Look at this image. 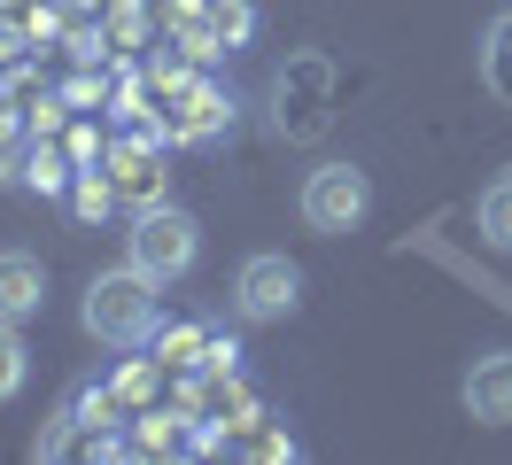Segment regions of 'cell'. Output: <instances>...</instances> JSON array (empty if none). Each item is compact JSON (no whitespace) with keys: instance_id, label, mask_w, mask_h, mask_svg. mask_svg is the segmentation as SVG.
Segmentation results:
<instances>
[{"instance_id":"6da1fadb","label":"cell","mask_w":512,"mask_h":465,"mask_svg":"<svg viewBox=\"0 0 512 465\" xmlns=\"http://www.w3.org/2000/svg\"><path fill=\"white\" fill-rule=\"evenodd\" d=\"M148 124L171 148H210L233 132V93L210 78V62H148Z\"/></svg>"},{"instance_id":"7a4b0ae2","label":"cell","mask_w":512,"mask_h":465,"mask_svg":"<svg viewBox=\"0 0 512 465\" xmlns=\"http://www.w3.org/2000/svg\"><path fill=\"white\" fill-rule=\"evenodd\" d=\"M78 318H86V334L101 341V349H148L163 326V279L140 272V264H109V272L86 279V303H78Z\"/></svg>"},{"instance_id":"3957f363","label":"cell","mask_w":512,"mask_h":465,"mask_svg":"<svg viewBox=\"0 0 512 465\" xmlns=\"http://www.w3.org/2000/svg\"><path fill=\"white\" fill-rule=\"evenodd\" d=\"M125 248H132V264H140V272H156L163 287H171V279H187V272H194V256H202V217L179 210V202L132 210Z\"/></svg>"},{"instance_id":"277c9868","label":"cell","mask_w":512,"mask_h":465,"mask_svg":"<svg viewBox=\"0 0 512 465\" xmlns=\"http://www.w3.org/2000/svg\"><path fill=\"white\" fill-rule=\"evenodd\" d=\"M163 140L156 124H117V140H109V155H101V171H109V186H117V210H156V202H171V171H163Z\"/></svg>"},{"instance_id":"5b68a950","label":"cell","mask_w":512,"mask_h":465,"mask_svg":"<svg viewBox=\"0 0 512 465\" xmlns=\"http://www.w3.org/2000/svg\"><path fill=\"white\" fill-rule=\"evenodd\" d=\"M295 303H303V272H295L280 248L241 256V272H233V318H249V326H280V318H295Z\"/></svg>"},{"instance_id":"8992f818","label":"cell","mask_w":512,"mask_h":465,"mask_svg":"<svg viewBox=\"0 0 512 465\" xmlns=\"http://www.w3.org/2000/svg\"><path fill=\"white\" fill-rule=\"evenodd\" d=\"M295 210H303L311 233H357L365 210H373V179H365L357 163H319V171L303 179V194H295Z\"/></svg>"},{"instance_id":"52a82bcc","label":"cell","mask_w":512,"mask_h":465,"mask_svg":"<svg viewBox=\"0 0 512 465\" xmlns=\"http://www.w3.org/2000/svg\"><path fill=\"white\" fill-rule=\"evenodd\" d=\"M326 93H334V70H326L319 55L288 62L280 78H272V124H280V140H319L326 132Z\"/></svg>"},{"instance_id":"ba28073f","label":"cell","mask_w":512,"mask_h":465,"mask_svg":"<svg viewBox=\"0 0 512 465\" xmlns=\"http://www.w3.org/2000/svg\"><path fill=\"white\" fill-rule=\"evenodd\" d=\"M171 31H179V55L187 62H218V55L256 39V0H202L187 24H171Z\"/></svg>"},{"instance_id":"9c48e42d","label":"cell","mask_w":512,"mask_h":465,"mask_svg":"<svg viewBox=\"0 0 512 465\" xmlns=\"http://www.w3.org/2000/svg\"><path fill=\"white\" fill-rule=\"evenodd\" d=\"M39 303H47V264L32 248H0V318L24 326V318H39Z\"/></svg>"},{"instance_id":"30bf717a","label":"cell","mask_w":512,"mask_h":465,"mask_svg":"<svg viewBox=\"0 0 512 465\" xmlns=\"http://www.w3.org/2000/svg\"><path fill=\"white\" fill-rule=\"evenodd\" d=\"M466 411L474 427H512V357H481L466 372Z\"/></svg>"},{"instance_id":"8fae6325","label":"cell","mask_w":512,"mask_h":465,"mask_svg":"<svg viewBox=\"0 0 512 465\" xmlns=\"http://www.w3.org/2000/svg\"><path fill=\"white\" fill-rule=\"evenodd\" d=\"M210 334H218L210 318H179V326H156L148 349H156L163 372H179V380H187V372H202V357H210Z\"/></svg>"},{"instance_id":"7c38bea8","label":"cell","mask_w":512,"mask_h":465,"mask_svg":"<svg viewBox=\"0 0 512 465\" xmlns=\"http://www.w3.org/2000/svg\"><path fill=\"white\" fill-rule=\"evenodd\" d=\"M70 179H78V155L63 140H32L24 148V186L32 194H70Z\"/></svg>"},{"instance_id":"4fadbf2b","label":"cell","mask_w":512,"mask_h":465,"mask_svg":"<svg viewBox=\"0 0 512 465\" xmlns=\"http://www.w3.org/2000/svg\"><path fill=\"white\" fill-rule=\"evenodd\" d=\"M481 86L512 109V8H505V16H489V39H481Z\"/></svg>"},{"instance_id":"5bb4252c","label":"cell","mask_w":512,"mask_h":465,"mask_svg":"<svg viewBox=\"0 0 512 465\" xmlns=\"http://www.w3.org/2000/svg\"><path fill=\"white\" fill-rule=\"evenodd\" d=\"M474 225H481V241H489V248H505V256H512V171H505V179H489V186H481Z\"/></svg>"},{"instance_id":"9a60e30c","label":"cell","mask_w":512,"mask_h":465,"mask_svg":"<svg viewBox=\"0 0 512 465\" xmlns=\"http://www.w3.org/2000/svg\"><path fill=\"white\" fill-rule=\"evenodd\" d=\"M24 380H32V349H24V326H8V318H0V403L24 396Z\"/></svg>"},{"instance_id":"2e32d148","label":"cell","mask_w":512,"mask_h":465,"mask_svg":"<svg viewBox=\"0 0 512 465\" xmlns=\"http://www.w3.org/2000/svg\"><path fill=\"white\" fill-rule=\"evenodd\" d=\"M233 450H249V458H295V442H288L280 427H272V411H256L249 427L233 434Z\"/></svg>"},{"instance_id":"e0dca14e","label":"cell","mask_w":512,"mask_h":465,"mask_svg":"<svg viewBox=\"0 0 512 465\" xmlns=\"http://www.w3.org/2000/svg\"><path fill=\"white\" fill-rule=\"evenodd\" d=\"M202 372H241V341H233V334H210V357H202Z\"/></svg>"}]
</instances>
